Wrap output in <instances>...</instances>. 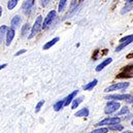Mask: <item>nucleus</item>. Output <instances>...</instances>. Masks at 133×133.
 Wrapping results in <instances>:
<instances>
[{"label": "nucleus", "mask_w": 133, "mask_h": 133, "mask_svg": "<svg viewBox=\"0 0 133 133\" xmlns=\"http://www.w3.org/2000/svg\"><path fill=\"white\" fill-rule=\"evenodd\" d=\"M25 52H26V50H24V49H23V50H21V51H19V52H17V53L15 54V56H16V57H18V56H20V55H22V54H24Z\"/></svg>", "instance_id": "27"}, {"label": "nucleus", "mask_w": 133, "mask_h": 133, "mask_svg": "<svg viewBox=\"0 0 133 133\" xmlns=\"http://www.w3.org/2000/svg\"><path fill=\"white\" fill-rule=\"evenodd\" d=\"M8 29H9V28H7V26H5V25H2V26H1V28H0L1 40H2V38L4 37V35H5V34H7V31H8Z\"/></svg>", "instance_id": "22"}, {"label": "nucleus", "mask_w": 133, "mask_h": 133, "mask_svg": "<svg viewBox=\"0 0 133 133\" xmlns=\"http://www.w3.org/2000/svg\"><path fill=\"white\" fill-rule=\"evenodd\" d=\"M109 129L112 131H121V130H123V126L120 124H115V125H110Z\"/></svg>", "instance_id": "21"}, {"label": "nucleus", "mask_w": 133, "mask_h": 133, "mask_svg": "<svg viewBox=\"0 0 133 133\" xmlns=\"http://www.w3.org/2000/svg\"><path fill=\"white\" fill-rule=\"evenodd\" d=\"M121 121L120 118L118 117H114V118H106L104 120H102L101 122H99L96 126H101V125H115V124H119Z\"/></svg>", "instance_id": "8"}, {"label": "nucleus", "mask_w": 133, "mask_h": 133, "mask_svg": "<svg viewBox=\"0 0 133 133\" xmlns=\"http://www.w3.org/2000/svg\"><path fill=\"white\" fill-rule=\"evenodd\" d=\"M19 1H20V0H8V2H7V8H8L9 10L14 9V8L17 6V4H18Z\"/></svg>", "instance_id": "17"}, {"label": "nucleus", "mask_w": 133, "mask_h": 133, "mask_svg": "<svg viewBox=\"0 0 133 133\" xmlns=\"http://www.w3.org/2000/svg\"><path fill=\"white\" fill-rule=\"evenodd\" d=\"M118 78H126V77H133V64L124 67L121 72L117 75Z\"/></svg>", "instance_id": "3"}, {"label": "nucleus", "mask_w": 133, "mask_h": 133, "mask_svg": "<svg viewBox=\"0 0 133 133\" xmlns=\"http://www.w3.org/2000/svg\"><path fill=\"white\" fill-rule=\"evenodd\" d=\"M43 103H44L43 100H41V101H39V102L37 103V105H36V107H35V112H38V111L40 110V108H41V106L43 105Z\"/></svg>", "instance_id": "26"}, {"label": "nucleus", "mask_w": 133, "mask_h": 133, "mask_svg": "<svg viewBox=\"0 0 133 133\" xmlns=\"http://www.w3.org/2000/svg\"><path fill=\"white\" fill-rule=\"evenodd\" d=\"M129 112V109H128V107H126V106H124L120 111H119V116H122V115H127Z\"/></svg>", "instance_id": "25"}, {"label": "nucleus", "mask_w": 133, "mask_h": 133, "mask_svg": "<svg viewBox=\"0 0 133 133\" xmlns=\"http://www.w3.org/2000/svg\"><path fill=\"white\" fill-rule=\"evenodd\" d=\"M5 67H6V64H1V65H0V69L2 70V69L5 68Z\"/></svg>", "instance_id": "29"}, {"label": "nucleus", "mask_w": 133, "mask_h": 133, "mask_svg": "<svg viewBox=\"0 0 133 133\" xmlns=\"http://www.w3.org/2000/svg\"><path fill=\"white\" fill-rule=\"evenodd\" d=\"M120 103L118 102V101H109L107 104H106V106H105V108H104V112L106 114V115H110V114H114V112H116L117 110H118V108H120Z\"/></svg>", "instance_id": "2"}, {"label": "nucleus", "mask_w": 133, "mask_h": 133, "mask_svg": "<svg viewBox=\"0 0 133 133\" xmlns=\"http://www.w3.org/2000/svg\"><path fill=\"white\" fill-rule=\"evenodd\" d=\"M0 15L2 16V7H0Z\"/></svg>", "instance_id": "32"}, {"label": "nucleus", "mask_w": 133, "mask_h": 133, "mask_svg": "<svg viewBox=\"0 0 133 133\" xmlns=\"http://www.w3.org/2000/svg\"><path fill=\"white\" fill-rule=\"evenodd\" d=\"M105 99L109 100H127L133 103V96L130 94H120V95H107L105 96Z\"/></svg>", "instance_id": "5"}, {"label": "nucleus", "mask_w": 133, "mask_h": 133, "mask_svg": "<svg viewBox=\"0 0 133 133\" xmlns=\"http://www.w3.org/2000/svg\"><path fill=\"white\" fill-rule=\"evenodd\" d=\"M88 116H89V109L86 107L82 108L81 110H78L75 114V117H88Z\"/></svg>", "instance_id": "16"}, {"label": "nucleus", "mask_w": 133, "mask_h": 133, "mask_svg": "<svg viewBox=\"0 0 133 133\" xmlns=\"http://www.w3.org/2000/svg\"><path fill=\"white\" fill-rule=\"evenodd\" d=\"M59 41V37H55L54 39H52V40H50L49 42H46L44 45H43V50H49V49H51L54 44H56V42H58Z\"/></svg>", "instance_id": "14"}, {"label": "nucleus", "mask_w": 133, "mask_h": 133, "mask_svg": "<svg viewBox=\"0 0 133 133\" xmlns=\"http://www.w3.org/2000/svg\"><path fill=\"white\" fill-rule=\"evenodd\" d=\"M107 132H108V129L102 127V128H99V129H95V130H93L91 133H107Z\"/></svg>", "instance_id": "24"}, {"label": "nucleus", "mask_w": 133, "mask_h": 133, "mask_svg": "<svg viewBox=\"0 0 133 133\" xmlns=\"http://www.w3.org/2000/svg\"><path fill=\"white\" fill-rule=\"evenodd\" d=\"M111 62H112V59H111V58H107V59H105L104 61H102L99 65L96 67V71H101V70H102L104 67L107 66L108 64H110Z\"/></svg>", "instance_id": "13"}, {"label": "nucleus", "mask_w": 133, "mask_h": 133, "mask_svg": "<svg viewBox=\"0 0 133 133\" xmlns=\"http://www.w3.org/2000/svg\"><path fill=\"white\" fill-rule=\"evenodd\" d=\"M97 83H98V81L97 79H93L91 83H89V84H87V85H85L84 87H83V89L85 90V91H88V90H91V89H93L96 85H97Z\"/></svg>", "instance_id": "15"}, {"label": "nucleus", "mask_w": 133, "mask_h": 133, "mask_svg": "<svg viewBox=\"0 0 133 133\" xmlns=\"http://www.w3.org/2000/svg\"><path fill=\"white\" fill-rule=\"evenodd\" d=\"M123 133H133L132 131H124Z\"/></svg>", "instance_id": "31"}, {"label": "nucleus", "mask_w": 133, "mask_h": 133, "mask_svg": "<svg viewBox=\"0 0 133 133\" xmlns=\"http://www.w3.org/2000/svg\"><path fill=\"white\" fill-rule=\"evenodd\" d=\"M83 101V97H78V98H75V99L73 100V102H72V104H71V108L72 109H75L78 105H79V103Z\"/></svg>", "instance_id": "19"}, {"label": "nucleus", "mask_w": 133, "mask_h": 133, "mask_svg": "<svg viewBox=\"0 0 133 133\" xmlns=\"http://www.w3.org/2000/svg\"><path fill=\"white\" fill-rule=\"evenodd\" d=\"M29 29H30V25H29L28 23H26V24L23 26V28H22V35L25 36V35L27 34V32L29 31Z\"/></svg>", "instance_id": "23"}, {"label": "nucleus", "mask_w": 133, "mask_h": 133, "mask_svg": "<svg viewBox=\"0 0 133 133\" xmlns=\"http://www.w3.org/2000/svg\"><path fill=\"white\" fill-rule=\"evenodd\" d=\"M131 125L133 126V120H132V122H131Z\"/></svg>", "instance_id": "33"}, {"label": "nucleus", "mask_w": 133, "mask_h": 133, "mask_svg": "<svg viewBox=\"0 0 133 133\" xmlns=\"http://www.w3.org/2000/svg\"><path fill=\"white\" fill-rule=\"evenodd\" d=\"M33 4H34L33 0H26L24 2V4H23V11H24L25 15H29L30 14Z\"/></svg>", "instance_id": "9"}, {"label": "nucleus", "mask_w": 133, "mask_h": 133, "mask_svg": "<svg viewBox=\"0 0 133 133\" xmlns=\"http://www.w3.org/2000/svg\"><path fill=\"white\" fill-rule=\"evenodd\" d=\"M14 37H15V29L14 28H9L8 31H7V34H6V45L7 46L11 43Z\"/></svg>", "instance_id": "11"}, {"label": "nucleus", "mask_w": 133, "mask_h": 133, "mask_svg": "<svg viewBox=\"0 0 133 133\" xmlns=\"http://www.w3.org/2000/svg\"><path fill=\"white\" fill-rule=\"evenodd\" d=\"M63 106H64V99L60 100V101H58V102H56V103H55V105H54V109H55L56 111H59Z\"/></svg>", "instance_id": "18"}, {"label": "nucleus", "mask_w": 133, "mask_h": 133, "mask_svg": "<svg viewBox=\"0 0 133 133\" xmlns=\"http://www.w3.org/2000/svg\"><path fill=\"white\" fill-rule=\"evenodd\" d=\"M77 93H78V91L76 90V91H73L72 93H70L68 96H67L66 98L64 99V105L65 106H67V105H69L73 100H74V98H75V96L77 95Z\"/></svg>", "instance_id": "10"}, {"label": "nucleus", "mask_w": 133, "mask_h": 133, "mask_svg": "<svg viewBox=\"0 0 133 133\" xmlns=\"http://www.w3.org/2000/svg\"><path fill=\"white\" fill-rule=\"evenodd\" d=\"M41 28H42V17H41V16H38L37 19H36L35 22H34L33 27H32V29H31V33L29 35V38H30V39L33 38L34 36L39 32V30H40Z\"/></svg>", "instance_id": "1"}, {"label": "nucleus", "mask_w": 133, "mask_h": 133, "mask_svg": "<svg viewBox=\"0 0 133 133\" xmlns=\"http://www.w3.org/2000/svg\"><path fill=\"white\" fill-rule=\"evenodd\" d=\"M128 4H133V0H126Z\"/></svg>", "instance_id": "30"}, {"label": "nucleus", "mask_w": 133, "mask_h": 133, "mask_svg": "<svg viewBox=\"0 0 133 133\" xmlns=\"http://www.w3.org/2000/svg\"><path fill=\"white\" fill-rule=\"evenodd\" d=\"M49 2H50V0H40V3L42 6H46L49 4Z\"/></svg>", "instance_id": "28"}, {"label": "nucleus", "mask_w": 133, "mask_h": 133, "mask_svg": "<svg viewBox=\"0 0 133 133\" xmlns=\"http://www.w3.org/2000/svg\"><path fill=\"white\" fill-rule=\"evenodd\" d=\"M131 42H133V34L132 35H127V36L121 38L120 39V45L116 48V52H120L121 50H123L125 46H127Z\"/></svg>", "instance_id": "4"}, {"label": "nucleus", "mask_w": 133, "mask_h": 133, "mask_svg": "<svg viewBox=\"0 0 133 133\" xmlns=\"http://www.w3.org/2000/svg\"><path fill=\"white\" fill-rule=\"evenodd\" d=\"M67 1H68V0H60L59 5H58V11H59V12H60V11H63V9H64L65 6H66Z\"/></svg>", "instance_id": "20"}, {"label": "nucleus", "mask_w": 133, "mask_h": 133, "mask_svg": "<svg viewBox=\"0 0 133 133\" xmlns=\"http://www.w3.org/2000/svg\"><path fill=\"white\" fill-rule=\"evenodd\" d=\"M55 17H56V11H55V10H52V11H50V12L48 14V16L45 17V19L43 20L42 28H43V29L48 28V27H49V26L52 24V22H53V20L55 19Z\"/></svg>", "instance_id": "7"}, {"label": "nucleus", "mask_w": 133, "mask_h": 133, "mask_svg": "<svg viewBox=\"0 0 133 133\" xmlns=\"http://www.w3.org/2000/svg\"><path fill=\"white\" fill-rule=\"evenodd\" d=\"M21 21H22V19H21V17L20 16H15L12 19H11V28H18L19 26H20V24H21Z\"/></svg>", "instance_id": "12"}, {"label": "nucleus", "mask_w": 133, "mask_h": 133, "mask_svg": "<svg viewBox=\"0 0 133 133\" xmlns=\"http://www.w3.org/2000/svg\"><path fill=\"white\" fill-rule=\"evenodd\" d=\"M129 87V83H118V84H112L111 86L107 87L104 92H112L116 90H124L125 88Z\"/></svg>", "instance_id": "6"}]
</instances>
